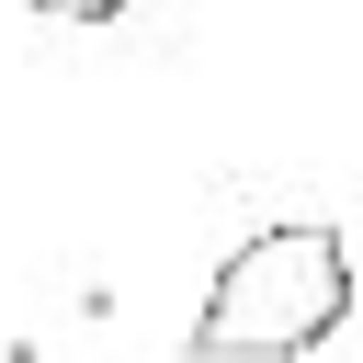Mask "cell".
<instances>
[{
    "instance_id": "obj_1",
    "label": "cell",
    "mask_w": 363,
    "mask_h": 363,
    "mask_svg": "<svg viewBox=\"0 0 363 363\" xmlns=\"http://www.w3.org/2000/svg\"><path fill=\"white\" fill-rule=\"evenodd\" d=\"M352 318V238L340 227H261L216 261L193 306V363H295Z\"/></svg>"
},
{
    "instance_id": "obj_2",
    "label": "cell",
    "mask_w": 363,
    "mask_h": 363,
    "mask_svg": "<svg viewBox=\"0 0 363 363\" xmlns=\"http://www.w3.org/2000/svg\"><path fill=\"white\" fill-rule=\"evenodd\" d=\"M34 11H45V23H113L125 0H34Z\"/></svg>"
}]
</instances>
